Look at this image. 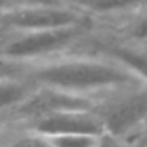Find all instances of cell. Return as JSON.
<instances>
[{"instance_id": "obj_5", "label": "cell", "mask_w": 147, "mask_h": 147, "mask_svg": "<svg viewBox=\"0 0 147 147\" xmlns=\"http://www.w3.org/2000/svg\"><path fill=\"white\" fill-rule=\"evenodd\" d=\"M32 133L41 138L62 134H86L98 138L105 133V130L93 109H76L54 112L36 119L33 120Z\"/></svg>"}, {"instance_id": "obj_16", "label": "cell", "mask_w": 147, "mask_h": 147, "mask_svg": "<svg viewBox=\"0 0 147 147\" xmlns=\"http://www.w3.org/2000/svg\"><path fill=\"white\" fill-rule=\"evenodd\" d=\"M0 117H2V114H0Z\"/></svg>"}, {"instance_id": "obj_6", "label": "cell", "mask_w": 147, "mask_h": 147, "mask_svg": "<svg viewBox=\"0 0 147 147\" xmlns=\"http://www.w3.org/2000/svg\"><path fill=\"white\" fill-rule=\"evenodd\" d=\"M95 103L87 96L71 95L60 90L36 87V90L16 109L18 114L36 120L48 114L62 111H76V109H93Z\"/></svg>"}, {"instance_id": "obj_10", "label": "cell", "mask_w": 147, "mask_h": 147, "mask_svg": "<svg viewBox=\"0 0 147 147\" xmlns=\"http://www.w3.org/2000/svg\"><path fill=\"white\" fill-rule=\"evenodd\" d=\"M98 138L86 136V134H62V136H51L45 139L51 147H95Z\"/></svg>"}, {"instance_id": "obj_4", "label": "cell", "mask_w": 147, "mask_h": 147, "mask_svg": "<svg viewBox=\"0 0 147 147\" xmlns=\"http://www.w3.org/2000/svg\"><path fill=\"white\" fill-rule=\"evenodd\" d=\"M0 21L13 32H38L93 24V21L86 13L60 0L27 5L7 11L0 14Z\"/></svg>"}, {"instance_id": "obj_17", "label": "cell", "mask_w": 147, "mask_h": 147, "mask_svg": "<svg viewBox=\"0 0 147 147\" xmlns=\"http://www.w3.org/2000/svg\"><path fill=\"white\" fill-rule=\"evenodd\" d=\"M146 147H147V146H146Z\"/></svg>"}, {"instance_id": "obj_11", "label": "cell", "mask_w": 147, "mask_h": 147, "mask_svg": "<svg viewBox=\"0 0 147 147\" xmlns=\"http://www.w3.org/2000/svg\"><path fill=\"white\" fill-rule=\"evenodd\" d=\"M29 70L27 63L14 62L10 59L0 57V79H13V78H24Z\"/></svg>"}, {"instance_id": "obj_8", "label": "cell", "mask_w": 147, "mask_h": 147, "mask_svg": "<svg viewBox=\"0 0 147 147\" xmlns=\"http://www.w3.org/2000/svg\"><path fill=\"white\" fill-rule=\"evenodd\" d=\"M106 29L111 33L115 32V36H112L115 40L130 43V45L147 46V8H142L133 14H128L123 19L111 26H106Z\"/></svg>"}, {"instance_id": "obj_7", "label": "cell", "mask_w": 147, "mask_h": 147, "mask_svg": "<svg viewBox=\"0 0 147 147\" xmlns=\"http://www.w3.org/2000/svg\"><path fill=\"white\" fill-rule=\"evenodd\" d=\"M96 55L117 62L127 68L139 82L147 84V46H138L115 40L112 36H98L96 32L90 38Z\"/></svg>"}, {"instance_id": "obj_13", "label": "cell", "mask_w": 147, "mask_h": 147, "mask_svg": "<svg viewBox=\"0 0 147 147\" xmlns=\"http://www.w3.org/2000/svg\"><path fill=\"white\" fill-rule=\"evenodd\" d=\"M11 147H51L48 142H46L45 138L36 136V134H30V136L21 138V139L14 141V144Z\"/></svg>"}, {"instance_id": "obj_3", "label": "cell", "mask_w": 147, "mask_h": 147, "mask_svg": "<svg viewBox=\"0 0 147 147\" xmlns=\"http://www.w3.org/2000/svg\"><path fill=\"white\" fill-rule=\"evenodd\" d=\"M105 133L125 142L147 122V84L119 90L109 101L93 106Z\"/></svg>"}, {"instance_id": "obj_9", "label": "cell", "mask_w": 147, "mask_h": 147, "mask_svg": "<svg viewBox=\"0 0 147 147\" xmlns=\"http://www.w3.org/2000/svg\"><path fill=\"white\" fill-rule=\"evenodd\" d=\"M36 90V86L24 78L0 79V114L8 109H18Z\"/></svg>"}, {"instance_id": "obj_15", "label": "cell", "mask_w": 147, "mask_h": 147, "mask_svg": "<svg viewBox=\"0 0 147 147\" xmlns=\"http://www.w3.org/2000/svg\"><path fill=\"white\" fill-rule=\"evenodd\" d=\"M13 35H14L13 30H11L10 27H7L2 21H0V52H2V49L8 45V41L13 38Z\"/></svg>"}, {"instance_id": "obj_2", "label": "cell", "mask_w": 147, "mask_h": 147, "mask_svg": "<svg viewBox=\"0 0 147 147\" xmlns=\"http://www.w3.org/2000/svg\"><path fill=\"white\" fill-rule=\"evenodd\" d=\"M95 33V24L38 30V32H14L13 38L2 49L0 57L21 63H38L62 55L71 49L89 43Z\"/></svg>"}, {"instance_id": "obj_1", "label": "cell", "mask_w": 147, "mask_h": 147, "mask_svg": "<svg viewBox=\"0 0 147 147\" xmlns=\"http://www.w3.org/2000/svg\"><path fill=\"white\" fill-rule=\"evenodd\" d=\"M26 79L36 87H48L87 98L93 93L119 92L142 84L117 62L96 54H68L32 63Z\"/></svg>"}, {"instance_id": "obj_12", "label": "cell", "mask_w": 147, "mask_h": 147, "mask_svg": "<svg viewBox=\"0 0 147 147\" xmlns=\"http://www.w3.org/2000/svg\"><path fill=\"white\" fill-rule=\"evenodd\" d=\"M45 2H55V0H0V14L11 11V10H16V8H21V7L45 3Z\"/></svg>"}, {"instance_id": "obj_14", "label": "cell", "mask_w": 147, "mask_h": 147, "mask_svg": "<svg viewBox=\"0 0 147 147\" xmlns=\"http://www.w3.org/2000/svg\"><path fill=\"white\" fill-rule=\"evenodd\" d=\"M95 147H125V142L119 138L112 136V134H108V133H103L101 136L98 138Z\"/></svg>"}]
</instances>
